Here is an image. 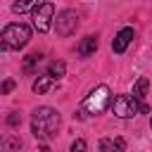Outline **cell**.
<instances>
[{
	"label": "cell",
	"instance_id": "5b68a950",
	"mask_svg": "<svg viewBox=\"0 0 152 152\" xmlns=\"http://www.w3.org/2000/svg\"><path fill=\"white\" fill-rule=\"evenodd\" d=\"M52 14H55V7L50 5V2H43V5H38L33 12H31V17H33V26H36V31H40V33H45L48 28H50V21H52Z\"/></svg>",
	"mask_w": 152,
	"mask_h": 152
},
{
	"label": "cell",
	"instance_id": "9c48e42d",
	"mask_svg": "<svg viewBox=\"0 0 152 152\" xmlns=\"http://www.w3.org/2000/svg\"><path fill=\"white\" fill-rule=\"evenodd\" d=\"M95 50H97V38H95V36H86V38L78 43V55H81V57H90Z\"/></svg>",
	"mask_w": 152,
	"mask_h": 152
},
{
	"label": "cell",
	"instance_id": "4fadbf2b",
	"mask_svg": "<svg viewBox=\"0 0 152 152\" xmlns=\"http://www.w3.org/2000/svg\"><path fill=\"white\" fill-rule=\"evenodd\" d=\"M55 78H59V76H64V62H52L50 64V69H48Z\"/></svg>",
	"mask_w": 152,
	"mask_h": 152
},
{
	"label": "cell",
	"instance_id": "7a4b0ae2",
	"mask_svg": "<svg viewBox=\"0 0 152 152\" xmlns=\"http://www.w3.org/2000/svg\"><path fill=\"white\" fill-rule=\"evenodd\" d=\"M31 38V28L26 24H10L2 28V45L10 50H21Z\"/></svg>",
	"mask_w": 152,
	"mask_h": 152
},
{
	"label": "cell",
	"instance_id": "277c9868",
	"mask_svg": "<svg viewBox=\"0 0 152 152\" xmlns=\"http://www.w3.org/2000/svg\"><path fill=\"white\" fill-rule=\"evenodd\" d=\"M109 102H112V93H109V88L107 86H97V88H93L90 93H88V97L83 100V109L88 112V114H102L107 107H109Z\"/></svg>",
	"mask_w": 152,
	"mask_h": 152
},
{
	"label": "cell",
	"instance_id": "3957f363",
	"mask_svg": "<svg viewBox=\"0 0 152 152\" xmlns=\"http://www.w3.org/2000/svg\"><path fill=\"white\" fill-rule=\"evenodd\" d=\"M112 112L119 116V119H131L135 116L138 112H147V107L140 102V97L135 95H116L114 102H112Z\"/></svg>",
	"mask_w": 152,
	"mask_h": 152
},
{
	"label": "cell",
	"instance_id": "52a82bcc",
	"mask_svg": "<svg viewBox=\"0 0 152 152\" xmlns=\"http://www.w3.org/2000/svg\"><path fill=\"white\" fill-rule=\"evenodd\" d=\"M133 28H121L119 33H116V38H114V43H112V50L116 52V55H121V52H126V48L131 45V40H133Z\"/></svg>",
	"mask_w": 152,
	"mask_h": 152
},
{
	"label": "cell",
	"instance_id": "30bf717a",
	"mask_svg": "<svg viewBox=\"0 0 152 152\" xmlns=\"http://www.w3.org/2000/svg\"><path fill=\"white\" fill-rule=\"evenodd\" d=\"M45 0H17L14 5H12V10L17 12V14H24V12H33L38 5H43Z\"/></svg>",
	"mask_w": 152,
	"mask_h": 152
},
{
	"label": "cell",
	"instance_id": "5bb4252c",
	"mask_svg": "<svg viewBox=\"0 0 152 152\" xmlns=\"http://www.w3.org/2000/svg\"><path fill=\"white\" fill-rule=\"evenodd\" d=\"M38 62H40V55H38V52H33V55H28V57H26L24 69H26V71H31V69H33V64H38Z\"/></svg>",
	"mask_w": 152,
	"mask_h": 152
},
{
	"label": "cell",
	"instance_id": "7c38bea8",
	"mask_svg": "<svg viewBox=\"0 0 152 152\" xmlns=\"http://www.w3.org/2000/svg\"><path fill=\"white\" fill-rule=\"evenodd\" d=\"M124 150V140H102L100 142V150Z\"/></svg>",
	"mask_w": 152,
	"mask_h": 152
},
{
	"label": "cell",
	"instance_id": "e0dca14e",
	"mask_svg": "<svg viewBox=\"0 0 152 152\" xmlns=\"http://www.w3.org/2000/svg\"><path fill=\"white\" fill-rule=\"evenodd\" d=\"M150 126H152V121H150Z\"/></svg>",
	"mask_w": 152,
	"mask_h": 152
},
{
	"label": "cell",
	"instance_id": "8fae6325",
	"mask_svg": "<svg viewBox=\"0 0 152 152\" xmlns=\"http://www.w3.org/2000/svg\"><path fill=\"white\" fill-rule=\"evenodd\" d=\"M147 88H150V81H147L145 76H140V78L135 81V86H133V95L142 100V97H145V93H147Z\"/></svg>",
	"mask_w": 152,
	"mask_h": 152
},
{
	"label": "cell",
	"instance_id": "2e32d148",
	"mask_svg": "<svg viewBox=\"0 0 152 152\" xmlns=\"http://www.w3.org/2000/svg\"><path fill=\"white\" fill-rule=\"evenodd\" d=\"M12 88H14V81H10V78H7V81L2 83V93H10Z\"/></svg>",
	"mask_w": 152,
	"mask_h": 152
},
{
	"label": "cell",
	"instance_id": "6da1fadb",
	"mask_svg": "<svg viewBox=\"0 0 152 152\" xmlns=\"http://www.w3.org/2000/svg\"><path fill=\"white\" fill-rule=\"evenodd\" d=\"M59 128V112L52 107H38L31 119V131L38 140H50Z\"/></svg>",
	"mask_w": 152,
	"mask_h": 152
},
{
	"label": "cell",
	"instance_id": "8992f818",
	"mask_svg": "<svg viewBox=\"0 0 152 152\" xmlns=\"http://www.w3.org/2000/svg\"><path fill=\"white\" fill-rule=\"evenodd\" d=\"M76 26H78V14L71 12V10H64L57 17V24H55V28H57L59 36H71L76 31Z\"/></svg>",
	"mask_w": 152,
	"mask_h": 152
},
{
	"label": "cell",
	"instance_id": "ba28073f",
	"mask_svg": "<svg viewBox=\"0 0 152 152\" xmlns=\"http://www.w3.org/2000/svg\"><path fill=\"white\" fill-rule=\"evenodd\" d=\"M55 76L48 71V74H43V76H38L36 81H33V93H38V95H43V93H48L52 86H55Z\"/></svg>",
	"mask_w": 152,
	"mask_h": 152
},
{
	"label": "cell",
	"instance_id": "9a60e30c",
	"mask_svg": "<svg viewBox=\"0 0 152 152\" xmlns=\"http://www.w3.org/2000/svg\"><path fill=\"white\" fill-rule=\"evenodd\" d=\"M86 147H88V145H86L83 140H74V142H71V152H76V150H86Z\"/></svg>",
	"mask_w": 152,
	"mask_h": 152
}]
</instances>
